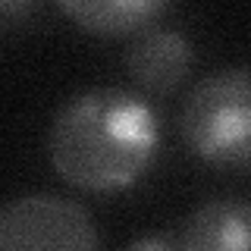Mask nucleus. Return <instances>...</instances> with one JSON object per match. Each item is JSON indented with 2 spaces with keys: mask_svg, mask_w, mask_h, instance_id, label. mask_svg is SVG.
Masks as SVG:
<instances>
[{
  "mask_svg": "<svg viewBox=\"0 0 251 251\" xmlns=\"http://www.w3.org/2000/svg\"><path fill=\"white\" fill-rule=\"evenodd\" d=\"M160 148V116L145 94L91 88L69 98L53 116L47 157L69 185L123 192L135 185Z\"/></svg>",
  "mask_w": 251,
  "mask_h": 251,
  "instance_id": "nucleus-1",
  "label": "nucleus"
},
{
  "mask_svg": "<svg viewBox=\"0 0 251 251\" xmlns=\"http://www.w3.org/2000/svg\"><path fill=\"white\" fill-rule=\"evenodd\" d=\"M179 132L198 160L217 170H245L251 151V91L245 66L201 78L182 104Z\"/></svg>",
  "mask_w": 251,
  "mask_h": 251,
  "instance_id": "nucleus-2",
  "label": "nucleus"
},
{
  "mask_svg": "<svg viewBox=\"0 0 251 251\" xmlns=\"http://www.w3.org/2000/svg\"><path fill=\"white\" fill-rule=\"evenodd\" d=\"M100 232L88 207L60 195H25L0 207V248H98Z\"/></svg>",
  "mask_w": 251,
  "mask_h": 251,
  "instance_id": "nucleus-3",
  "label": "nucleus"
},
{
  "mask_svg": "<svg viewBox=\"0 0 251 251\" xmlns=\"http://www.w3.org/2000/svg\"><path fill=\"white\" fill-rule=\"evenodd\" d=\"M192 41L173 28H145L126 50V73L145 94L170 98L185 85L192 73Z\"/></svg>",
  "mask_w": 251,
  "mask_h": 251,
  "instance_id": "nucleus-4",
  "label": "nucleus"
},
{
  "mask_svg": "<svg viewBox=\"0 0 251 251\" xmlns=\"http://www.w3.org/2000/svg\"><path fill=\"white\" fill-rule=\"evenodd\" d=\"M251 210L245 198H214L188 217L176 245L195 251H245Z\"/></svg>",
  "mask_w": 251,
  "mask_h": 251,
  "instance_id": "nucleus-5",
  "label": "nucleus"
},
{
  "mask_svg": "<svg viewBox=\"0 0 251 251\" xmlns=\"http://www.w3.org/2000/svg\"><path fill=\"white\" fill-rule=\"evenodd\" d=\"M170 0H57L78 28L100 38H126L151 28Z\"/></svg>",
  "mask_w": 251,
  "mask_h": 251,
  "instance_id": "nucleus-6",
  "label": "nucleus"
},
{
  "mask_svg": "<svg viewBox=\"0 0 251 251\" xmlns=\"http://www.w3.org/2000/svg\"><path fill=\"white\" fill-rule=\"evenodd\" d=\"M38 10V0H0V25H19L31 19Z\"/></svg>",
  "mask_w": 251,
  "mask_h": 251,
  "instance_id": "nucleus-7",
  "label": "nucleus"
},
{
  "mask_svg": "<svg viewBox=\"0 0 251 251\" xmlns=\"http://www.w3.org/2000/svg\"><path fill=\"white\" fill-rule=\"evenodd\" d=\"M176 239H138L132 242V248H173Z\"/></svg>",
  "mask_w": 251,
  "mask_h": 251,
  "instance_id": "nucleus-8",
  "label": "nucleus"
}]
</instances>
